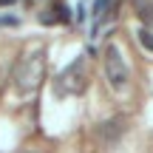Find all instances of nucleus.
Returning <instances> with one entry per match:
<instances>
[{"mask_svg": "<svg viewBox=\"0 0 153 153\" xmlns=\"http://www.w3.org/2000/svg\"><path fill=\"white\" fill-rule=\"evenodd\" d=\"M14 88L20 94H34L45 79V51L31 48L28 54H23L14 65Z\"/></svg>", "mask_w": 153, "mask_h": 153, "instance_id": "nucleus-1", "label": "nucleus"}, {"mask_svg": "<svg viewBox=\"0 0 153 153\" xmlns=\"http://www.w3.org/2000/svg\"><path fill=\"white\" fill-rule=\"evenodd\" d=\"M105 74H108V82L114 88H125L128 79H131L128 62H125V57H122V51L116 45H108L105 48Z\"/></svg>", "mask_w": 153, "mask_h": 153, "instance_id": "nucleus-2", "label": "nucleus"}, {"mask_svg": "<svg viewBox=\"0 0 153 153\" xmlns=\"http://www.w3.org/2000/svg\"><path fill=\"white\" fill-rule=\"evenodd\" d=\"M85 65H88L85 57H76L71 65L62 71V76H60V88H68V94H82V91H85V82H88Z\"/></svg>", "mask_w": 153, "mask_h": 153, "instance_id": "nucleus-3", "label": "nucleus"}, {"mask_svg": "<svg viewBox=\"0 0 153 153\" xmlns=\"http://www.w3.org/2000/svg\"><path fill=\"white\" fill-rule=\"evenodd\" d=\"M133 11L145 26H153V0H133Z\"/></svg>", "mask_w": 153, "mask_h": 153, "instance_id": "nucleus-4", "label": "nucleus"}, {"mask_svg": "<svg viewBox=\"0 0 153 153\" xmlns=\"http://www.w3.org/2000/svg\"><path fill=\"white\" fill-rule=\"evenodd\" d=\"M139 40H142V45H145L148 51H153V34H150V31H139Z\"/></svg>", "mask_w": 153, "mask_h": 153, "instance_id": "nucleus-5", "label": "nucleus"}, {"mask_svg": "<svg viewBox=\"0 0 153 153\" xmlns=\"http://www.w3.org/2000/svg\"><path fill=\"white\" fill-rule=\"evenodd\" d=\"M0 26H17V17H9V14H0Z\"/></svg>", "mask_w": 153, "mask_h": 153, "instance_id": "nucleus-6", "label": "nucleus"}, {"mask_svg": "<svg viewBox=\"0 0 153 153\" xmlns=\"http://www.w3.org/2000/svg\"><path fill=\"white\" fill-rule=\"evenodd\" d=\"M26 153H34V150H26Z\"/></svg>", "mask_w": 153, "mask_h": 153, "instance_id": "nucleus-7", "label": "nucleus"}]
</instances>
